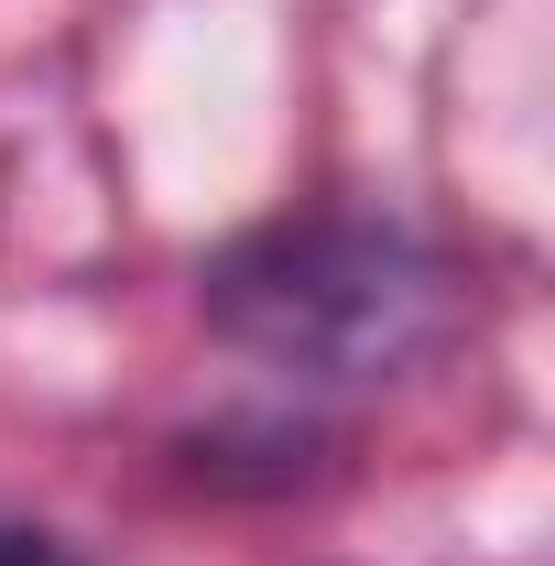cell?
I'll use <instances>...</instances> for the list:
<instances>
[{
    "label": "cell",
    "mask_w": 555,
    "mask_h": 566,
    "mask_svg": "<svg viewBox=\"0 0 555 566\" xmlns=\"http://www.w3.org/2000/svg\"><path fill=\"white\" fill-rule=\"evenodd\" d=\"M0 566H87V556L55 545V534H33V523H0Z\"/></svg>",
    "instance_id": "obj_2"
},
{
    "label": "cell",
    "mask_w": 555,
    "mask_h": 566,
    "mask_svg": "<svg viewBox=\"0 0 555 566\" xmlns=\"http://www.w3.org/2000/svg\"><path fill=\"white\" fill-rule=\"evenodd\" d=\"M447 316V273L392 218H273L208 262V327L294 381L404 370Z\"/></svg>",
    "instance_id": "obj_1"
}]
</instances>
